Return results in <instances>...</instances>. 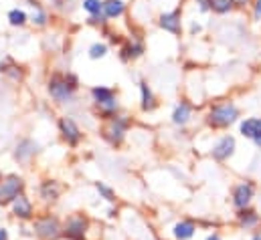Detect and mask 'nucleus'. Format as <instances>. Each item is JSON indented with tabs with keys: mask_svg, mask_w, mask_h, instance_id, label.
Wrapping results in <instances>:
<instances>
[{
	"mask_svg": "<svg viewBox=\"0 0 261 240\" xmlns=\"http://www.w3.org/2000/svg\"><path fill=\"white\" fill-rule=\"evenodd\" d=\"M126 129H128V119H114L108 125V129L103 131V135L112 145H120L124 141Z\"/></svg>",
	"mask_w": 261,
	"mask_h": 240,
	"instance_id": "obj_11",
	"label": "nucleus"
},
{
	"mask_svg": "<svg viewBox=\"0 0 261 240\" xmlns=\"http://www.w3.org/2000/svg\"><path fill=\"white\" fill-rule=\"evenodd\" d=\"M2 178H4V176H2V170H0V182H2Z\"/></svg>",
	"mask_w": 261,
	"mask_h": 240,
	"instance_id": "obj_33",
	"label": "nucleus"
},
{
	"mask_svg": "<svg viewBox=\"0 0 261 240\" xmlns=\"http://www.w3.org/2000/svg\"><path fill=\"white\" fill-rule=\"evenodd\" d=\"M95 192L99 194V198L101 200H106V202H110V204H116V190L112 188V186H108L106 182H95Z\"/></svg>",
	"mask_w": 261,
	"mask_h": 240,
	"instance_id": "obj_17",
	"label": "nucleus"
},
{
	"mask_svg": "<svg viewBox=\"0 0 261 240\" xmlns=\"http://www.w3.org/2000/svg\"><path fill=\"white\" fill-rule=\"evenodd\" d=\"M27 182L18 174H8L0 182V206H10L14 202V198H18L20 194H24Z\"/></svg>",
	"mask_w": 261,
	"mask_h": 240,
	"instance_id": "obj_3",
	"label": "nucleus"
},
{
	"mask_svg": "<svg viewBox=\"0 0 261 240\" xmlns=\"http://www.w3.org/2000/svg\"><path fill=\"white\" fill-rule=\"evenodd\" d=\"M255 129H257V117H251V119L241 121V125H239L241 135H243V137H249V139H253Z\"/></svg>",
	"mask_w": 261,
	"mask_h": 240,
	"instance_id": "obj_20",
	"label": "nucleus"
},
{
	"mask_svg": "<svg viewBox=\"0 0 261 240\" xmlns=\"http://www.w3.org/2000/svg\"><path fill=\"white\" fill-rule=\"evenodd\" d=\"M257 194V186L251 180H243L233 186L231 190V204L235 210H243V208H251L253 200Z\"/></svg>",
	"mask_w": 261,
	"mask_h": 240,
	"instance_id": "obj_4",
	"label": "nucleus"
},
{
	"mask_svg": "<svg viewBox=\"0 0 261 240\" xmlns=\"http://www.w3.org/2000/svg\"><path fill=\"white\" fill-rule=\"evenodd\" d=\"M106 51H108L106 45H93V47L89 49V57H91V59H101V57L106 55Z\"/></svg>",
	"mask_w": 261,
	"mask_h": 240,
	"instance_id": "obj_25",
	"label": "nucleus"
},
{
	"mask_svg": "<svg viewBox=\"0 0 261 240\" xmlns=\"http://www.w3.org/2000/svg\"><path fill=\"white\" fill-rule=\"evenodd\" d=\"M35 240H63V220L53 212H41L31 222Z\"/></svg>",
	"mask_w": 261,
	"mask_h": 240,
	"instance_id": "obj_1",
	"label": "nucleus"
},
{
	"mask_svg": "<svg viewBox=\"0 0 261 240\" xmlns=\"http://www.w3.org/2000/svg\"><path fill=\"white\" fill-rule=\"evenodd\" d=\"M233 4H237V6H243V4H247V0H233Z\"/></svg>",
	"mask_w": 261,
	"mask_h": 240,
	"instance_id": "obj_32",
	"label": "nucleus"
},
{
	"mask_svg": "<svg viewBox=\"0 0 261 240\" xmlns=\"http://www.w3.org/2000/svg\"><path fill=\"white\" fill-rule=\"evenodd\" d=\"M91 232V220L83 212L69 214L63 220V238L65 240H87Z\"/></svg>",
	"mask_w": 261,
	"mask_h": 240,
	"instance_id": "obj_2",
	"label": "nucleus"
},
{
	"mask_svg": "<svg viewBox=\"0 0 261 240\" xmlns=\"http://www.w3.org/2000/svg\"><path fill=\"white\" fill-rule=\"evenodd\" d=\"M59 129H61V133H63V139H65L71 147H75V145L81 141V129L77 127V123L73 119L63 117V119L59 121Z\"/></svg>",
	"mask_w": 261,
	"mask_h": 240,
	"instance_id": "obj_13",
	"label": "nucleus"
},
{
	"mask_svg": "<svg viewBox=\"0 0 261 240\" xmlns=\"http://www.w3.org/2000/svg\"><path fill=\"white\" fill-rule=\"evenodd\" d=\"M251 240H261V230L253 232V234H251Z\"/></svg>",
	"mask_w": 261,
	"mask_h": 240,
	"instance_id": "obj_31",
	"label": "nucleus"
},
{
	"mask_svg": "<svg viewBox=\"0 0 261 240\" xmlns=\"http://www.w3.org/2000/svg\"><path fill=\"white\" fill-rule=\"evenodd\" d=\"M83 8H85L87 12H91V14H99V10L103 8V4H101L99 0H85V2H83Z\"/></svg>",
	"mask_w": 261,
	"mask_h": 240,
	"instance_id": "obj_24",
	"label": "nucleus"
},
{
	"mask_svg": "<svg viewBox=\"0 0 261 240\" xmlns=\"http://www.w3.org/2000/svg\"><path fill=\"white\" fill-rule=\"evenodd\" d=\"M140 89H142V109H144V111L154 109V97H152V91L148 89V85L142 83Z\"/></svg>",
	"mask_w": 261,
	"mask_h": 240,
	"instance_id": "obj_21",
	"label": "nucleus"
},
{
	"mask_svg": "<svg viewBox=\"0 0 261 240\" xmlns=\"http://www.w3.org/2000/svg\"><path fill=\"white\" fill-rule=\"evenodd\" d=\"M253 143L261 147V119H257V129H255V135H253Z\"/></svg>",
	"mask_w": 261,
	"mask_h": 240,
	"instance_id": "obj_26",
	"label": "nucleus"
},
{
	"mask_svg": "<svg viewBox=\"0 0 261 240\" xmlns=\"http://www.w3.org/2000/svg\"><path fill=\"white\" fill-rule=\"evenodd\" d=\"M73 85H67V81H61L59 77H55V79H51V83H49V91H51V95L57 99V101H71V97H73Z\"/></svg>",
	"mask_w": 261,
	"mask_h": 240,
	"instance_id": "obj_14",
	"label": "nucleus"
},
{
	"mask_svg": "<svg viewBox=\"0 0 261 240\" xmlns=\"http://www.w3.org/2000/svg\"><path fill=\"white\" fill-rule=\"evenodd\" d=\"M255 18H261V0L255 2Z\"/></svg>",
	"mask_w": 261,
	"mask_h": 240,
	"instance_id": "obj_29",
	"label": "nucleus"
},
{
	"mask_svg": "<svg viewBox=\"0 0 261 240\" xmlns=\"http://www.w3.org/2000/svg\"><path fill=\"white\" fill-rule=\"evenodd\" d=\"M37 152H39V145H37L33 139H22V141L16 145V149H14V160L20 162V164H24V162H29Z\"/></svg>",
	"mask_w": 261,
	"mask_h": 240,
	"instance_id": "obj_15",
	"label": "nucleus"
},
{
	"mask_svg": "<svg viewBox=\"0 0 261 240\" xmlns=\"http://www.w3.org/2000/svg\"><path fill=\"white\" fill-rule=\"evenodd\" d=\"M8 20H10V24H14V26H20V24H24V20H27V14H24L22 10H10V12H8Z\"/></svg>",
	"mask_w": 261,
	"mask_h": 240,
	"instance_id": "obj_23",
	"label": "nucleus"
},
{
	"mask_svg": "<svg viewBox=\"0 0 261 240\" xmlns=\"http://www.w3.org/2000/svg\"><path fill=\"white\" fill-rule=\"evenodd\" d=\"M235 149H237V141L233 135H223L211 149V156L215 162H227L235 156Z\"/></svg>",
	"mask_w": 261,
	"mask_h": 240,
	"instance_id": "obj_8",
	"label": "nucleus"
},
{
	"mask_svg": "<svg viewBox=\"0 0 261 240\" xmlns=\"http://www.w3.org/2000/svg\"><path fill=\"white\" fill-rule=\"evenodd\" d=\"M204 240H225V238H223V234H221V232L213 230L211 234H206V238H204Z\"/></svg>",
	"mask_w": 261,
	"mask_h": 240,
	"instance_id": "obj_27",
	"label": "nucleus"
},
{
	"mask_svg": "<svg viewBox=\"0 0 261 240\" xmlns=\"http://www.w3.org/2000/svg\"><path fill=\"white\" fill-rule=\"evenodd\" d=\"M208 6L217 12H229V8L233 6V0H208Z\"/></svg>",
	"mask_w": 261,
	"mask_h": 240,
	"instance_id": "obj_22",
	"label": "nucleus"
},
{
	"mask_svg": "<svg viewBox=\"0 0 261 240\" xmlns=\"http://www.w3.org/2000/svg\"><path fill=\"white\" fill-rule=\"evenodd\" d=\"M63 194V186L57 180H43L39 184V198L45 204H55Z\"/></svg>",
	"mask_w": 261,
	"mask_h": 240,
	"instance_id": "obj_10",
	"label": "nucleus"
},
{
	"mask_svg": "<svg viewBox=\"0 0 261 240\" xmlns=\"http://www.w3.org/2000/svg\"><path fill=\"white\" fill-rule=\"evenodd\" d=\"M239 117V111L233 103H221V105H215L208 113V123L213 127H229L231 123H235Z\"/></svg>",
	"mask_w": 261,
	"mask_h": 240,
	"instance_id": "obj_6",
	"label": "nucleus"
},
{
	"mask_svg": "<svg viewBox=\"0 0 261 240\" xmlns=\"http://www.w3.org/2000/svg\"><path fill=\"white\" fill-rule=\"evenodd\" d=\"M91 93H93L95 101L101 105V109L106 111V115H110V113H114V111L118 109V101L114 99V93H112L110 89H106V87H95Z\"/></svg>",
	"mask_w": 261,
	"mask_h": 240,
	"instance_id": "obj_12",
	"label": "nucleus"
},
{
	"mask_svg": "<svg viewBox=\"0 0 261 240\" xmlns=\"http://www.w3.org/2000/svg\"><path fill=\"white\" fill-rule=\"evenodd\" d=\"M196 232H198V224L193 218H180L170 228L172 240H193L196 236Z\"/></svg>",
	"mask_w": 261,
	"mask_h": 240,
	"instance_id": "obj_9",
	"label": "nucleus"
},
{
	"mask_svg": "<svg viewBox=\"0 0 261 240\" xmlns=\"http://www.w3.org/2000/svg\"><path fill=\"white\" fill-rule=\"evenodd\" d=\"M0 240H10V232L6 226H0Z\"/></svg>",
	"mask_w": 261,
	"mask_h": 240,
	"instance_id": "obj_28",
	"label": "nucleus"
},
{
	"mask_svg": "<svg viewBox=\"0 0 261 240\" xmlns=\"http://www.w3.org/2000/svg\"><path fill=\"white\" fill-rule=\"evenodd\" d=\"M160 26L164 31H170L174 35L180 33V12L174 10V12H168V14H162L160 16Z\"/></svg>",
	"mask_w": 261,
	"mask_h": 240,
	"instance_id": "obj_16",
	"label": "nucleus"
},
{
	"mask_svg": "<svg viewBox=\"0 0 261 240\" xmlns=\"http://www.w3.org/2000/svg\"><path fill=\"white\" fill-rule=\"evenodd\" d=\"M198 2H200V8H202V10L208 8V0H198Z\"/></svg>",
	"mask_w": 261,
	"mask_h": 240,
	"instance_id": "obj_30",
	"label": "nucleus"
},
{
	"mask_svg": "<svg viewBox=\"0 0 261 240\" xmlns=\"http://www.w3.org/2000/svg\"><path fill=\"white\" fill-rule=\"evenodd\" d=\"M103 12H106V16H110V18L120 16V14L124 12V2H122V0H108V2L103 4Z\"/></svg>",
	"mask_w": 261,
	"mask_h": 240,
	"instance_id": "obj_19",
	"label": "nucleus"
},
{
	"mask_svg": "<svg viewBox=\"0 0 261 240\" xmlns=\"http://www.w3.org/2000/svg\"><path fill=\"white\" fill-rule=\"evenodd\" d=\"M235 224L243 232H257L261 230V214L255 208H243L235 210Z\"/></svg>",
	"mask_w": 261,
	"mask_h": 240,
	"instance_id": "obj_7",
	"label": "nucleus"
},
{
	"mask_svg": "<svg viewBox=\"0 0 261 240\" xmlns=\"http://www.w3.org/2000/svg\"><path fill=\"white\" fill-rule=\"evenodd\" d=\"M10 216L22 224L27 222H33L35 216H37V208H35V202L27 196V194H20L18 198H14V202L10 204Z\"/></svg>",
	"mask_w": 261,
	"mask_h": 240,
	"instance_id": "obj_5",
	"label": "nucleus"
},
{
	"mask_svg": "<svg viewBox=\"0 0 261 240\" xmlns=\"http://www.w3.org/2000/svg\"><path fill=\"white\" fill-rule=\"evenodd\" d=\"M189 119H191V105H189V103H180V105L174 109V113H172V121H174L176 125H185Z\"/></svg>",
	"mask_w": 261,
	"mask_h": 240,
	"instance_id": "obj_18",
	"label": "nucleus"
}]
</instances>
